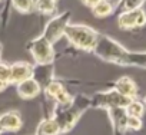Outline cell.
I'll list each match as a JSON object with an SVG mask.
<instances>
[{
  "label": "cell",
  "mask_w": 146,
  "mask_h": 135,
  "mask_svg": "<svg viewBox=\"0 0 146 135\" xmlns=\"http://www.w3.org/2000/svg\"><path fill=\"white\" fill-rule=\"evenodd\" d=\"M57 106L62 108L56 109L53 118L59 124L60 132H67L75 126V124L82 116V114L90 106V99L86 98L85 95H79L75 99H72L67 105H57Z\"/></svg>",
  "instance_id": "obj_1"
},
{
  "label": "cell",
  "mask_w": 146,
  "mask_h": 135,
  "mask_svg": "<svg viewBox=\"0 0 146 135\" xmlns=\"http://www.w3.org/2000/svg\"><path fill=\"white\" fill-rule=\"evenodd\" d=\"M99 35H100L99 32L86 25H67L63 33V36H66L69 43L86 52L93 50V47L98 43Z\"/></svg>",
  "instance_id": "obj_2"
},
{
  "label": "cell",
  "mask_w": 146,
  "mask_h": 135,
  "mask_svg": "<svg viewBox=\"0 0 146 135\" xmlns=\"http://www.w3.org/2000/svg\"><path fill=\"white\" fill-rule=\"evenodd\" d=\"M27 50L30 52V55L33 56V59L37 65H52V62L54 59L53 45L43 36L32 39L27 43Z\"/></svg>",
  "instance_id": "obj_3"
},
{
  "label": "cell",
  "mask_w": 146,
  "mask_h": 135,
  "mask_svg": "<svg viewBox=\"0 0 146 135\" xmlns=\"http://www.w3.org/2000/svg\"><path fill=\"white\" fill-rule=\"evenodd\" d=\"M130 98L123 96L116 89L108 91V92H98L90 99V106L95 108H103V109H112V108H125Z\"/></svg>",
  "instance_id": "obj_4"
},
{
  "label": "cell",
  "mask_w": 146,
  "mask_h": 135,
  "mask_svg": "<svg viewBox=\"0 0 146 135\" xmlns=\"http://www.w3.org/2000/svg\"><path fill=\"white\" fill-rule=\"evenodd\" d=\"M70 16H72V15H70L69 10H66V12H63V13L54 16V17L46 25V27H44L42 36H43L44 39H47L52 45L56 43V42L63 36L64 29H66V26L69 25Z\"/></svg>",
  "instance_id": "obj_5"
},
{
  "label": "cell",
  "mask_w": 146,
  "mask_h": 135,
  "mask_svg": "<svg viewBox=\"0 0 146 135\" xmlns=\"http://www.w3.org/2000/svg\"><path fill=\"white\" fill-rule=\"evenodd\" d=\"M117 25L122 30L140 29L146 25V12L142 7L122 12L117 16Z\"/></svg>",
  "instance_id": "obj_6"
},
{
  "label": "cell",
  "mask_w": 146,
  "mask_h": 135,
  "mask_svg": "<svg viewBox=\"0 0 146 135\" xmlns=\"http://www.w3.org/2000/svg\"><path fill=\"white\" fill-rule=\"evenodd\" d=\"M113 63L120 65V66H133V68L146 69V50L145 52H132L123 46Z\"/></svg>",
  "instance_id": "obj_7"
},
{
  "label": "cell",
  "mask_w": 146,
  "mask_h": 135,
  "mask_svg": "<svg viewBox=\"0 0 146 135\" xmlns=\"http://www.w3.org/2000/svg\"><path fill=\"white\" fill-rule=\"evenodd\" d=\"M44 91H46L47 96L52 98V99H53L56 104H59V105H67V104L72 101L70 94L67 92V89L64 88V85H63L60 81L52 79V81L44 86Z\"/></svg>",
  "instance_id": "obj_8"
},
{
  "label": "cell",
  "mask_w": 146,
  "mask_h": 135,
  "mask_svg": "<svg viewBox=\"0 0 146 135\" xmlns=\"http://www.w3.org/2000/svg\"><path fill=\"white\" fill-rule=\"evenodd\" d=\"M33 76V66L27 62H16L10 65L9 84H19Z\"/></svg>",
  "instance_id": "obj_9"
},
{
  "label": "cell",
  "mask_w": 146,
  "mask_h": 135,
  "mask_svg": "<svg viewBox=\"0 0 146 135\" xmlns=\"http://www.w3.org/2000/svg\"><path fill=\"white\" fill-rule=\"evenodd\" d=\"M113 89H116L119 94H122L126 98H136L137 96V85L135 81L129 76H122L113 84Z\"/></svg>",
  "instance_id": "obj_10"
},
{
  "label": "cell",
  "mask_w": 146,
  "mask_h": 135,
  "mask_svg": "<svg viewBox=\"0 0 146 135\" xmlns=\"http://www.w3.org/2000/svg\"><path fill=\"white\" fill-rule=\"evenodd\" d=\"M17 94L20 95V98L32 99L40 94V84L33 76L29 79H25L17 84Z\"/></svg>",
  "instance_id": "obj_11"
},
{
  "label": "cell",
  "mask_w": 146,
  "mask_h": 135,
  "mask_svg": "<svg viewBox=\"0 0 146 135\" xmlns=\"http://www.w3.org/2000/svg\"><path fill=\"white\" fill-rule=\"evenodd\" d=\"M22 126V118L17 111H9L0 115V128L5 131H19Z\"/></svg>",
  "instance_id": "obj_12"
},
{
  "label": "cell",
  "mask_w": 146,
  "mask_h": 135,
  "mask_svg": "<svg viewBox=\"0 0 146 135\" xmlns=\"http://www.w3.org/2000/svg\"><path fill=\"white\" fill-rule=\"evenodd\" d=\"M60 128L59 124L54 121V118H46L43 119L37 129H36V135H60Z\"/></svg>",
  "instance_id": "obj_13"
},
{
  "label": "cell",
  "mask_w": 146,
  "mask_h": 135,
  "mask_svg": "<svg viewBox=\"0 0 146 135\" xmlns=\"http://www.w3.org/2000/svg\"><path fill=\"white\" fill-rule=\"evenodd\" d=\"M113 10H115V6L112 5L110 0H99L92 7V13L96 17H108L109 15H112Z\"/></svg>",
  "instance_id": "obj_14"
},
{
  "label": "cell",
  "mask_w": 146,
  "mask_h": 135,
  "mask_svg": "<svg viewBox=\"0 0 146 135\" xmlns=\"http://www.w3.org/2000/svg\"><path fill=\"white\" fill-rule=\"evenodd\" d=\"M125 112L126 115L129 116H137V118H142L143 114H145V106H143V102H140L139 99L133 98L127 102V105L125 106Z\"/></svg>",
  "instance_id": "obj_15"
},
{
  "label": "cell",
  "mask_w": 146,
  "mask_h": 135,
  "mask_svg": "<svg viewBox=\"0 0 146 135\" xmlns=\"http://www.w3.org/2000/svg\"><path fill=\"white\" fill-rule=\"evenodd\" d=\"M35 10L42 15H52L56 10V0H36Z\"/></svg>",
  "instance_id": "obj_16"
},
{
  "label": "cell",
  "mask_w": 146,
  "mask_h": 135,
  "mask_svg": "<svg viewBox=\"0 0 146 135\" xmlns=\"http://www.w3.org/2000/svg\"><path fill=\"white\" fill-rule=\"evenodd\" d=\"M145 2L146 0H119V3L115 7V10L117 13H122V12H126V10L137 9V7H142V5Z\"/></svg>",
  "instance_id": "obj_17"
},
{
  "label": "cell",
  "mask_w": 146,
  "mask_h": 135,
  "mask_svg": "<svg viewBox=\"0 0 146 135\" xmlns=\"http://www.w3.org/2000/svg\"><path fill=\"white\" fill-rule=\"evenodd\" d=\"M12 5L20 13H32L35 10V0H12Z\"/></svg>",
  "instance_id": "obj_18"
},
{
  "label": "cell",
  "mask_w": 146,
  "mask_h": 135,
  "mask_svg": "<svg viewBox=\"0 0 146 135\" xmlns=\"http://www.w3.org/2000/svg\"><path fill=\"white\" fill-rule=\"evenodd\" d=\"M143 122H142V118H137V116H129L126 118V129H132V131H139L142 128Z\"/></svg>",
  "instance_id": "obj_19"
},
{
  "label": "cell",
  "mask_w": 146,
  "mask_h": 135,
  "mask_svg": "<svg viewBox=\"0 0 146 135\" xmlns=\"http://www.w3.org/2000/svg\"><path fill=\"white\" fill-rule=\"evenodd\" d=\"M9 75H10V65L0 62V78L9 82Z\"/></svg>",
  "instance_id": "obj_20"
},
{
  "label": "cell",
  "mask_w": 146,
  "mask_h": 135,
  "mask_svg": "<svg viewBox=\"0 0 146 135\" xmlns=\"http://www.w3.org/2000/svg\"><path fill=\"white\" fill-rule=\"evenodd\" d=\"M80 2H82L85 6H88V7H90V9H92V7L99 2V0H80Z\"/></svg>",
  "instance_id": "obj_21"
},
{
  "label": "cell",
  "mask_w": 146,
  "mask_h": 135,
  "mask_svg": "<svg viewBox=\"0 0 146 135\" xmlns=\"http://www.w3.org/2000/svg\"><path fill=\"white\" fill-rule=\"evenodd\" d=\"M7 85H9V82H7V81H5V79L0 78V92H2V91H3V89H5Z\"/></svg>",
  "instance_id": "obj_22"
},
{
  "label": "cell",
  "mask_w": 146,
  "mask_h": 135,
  "mask_svg": "<svg viewBox=\"0 0 146 135\" xmlns=\"http://www.w3.org/2000/svg\"><path fill=\"white\" fill-rule=\"evenodd\" d=\"M143 106H145V111H146V96H145V99H143Z\"/></svg>",
  "instance_id": "obj_23"
},
{
  "label": "cell",
  "mask_w": 146,
  "mask_h": 135,
  "mask_svg": "<svg viewBox=\"0 0 146 135\" xmlns=\"http://www.w3.org/2000/svg\"><path fill=\"white\" fill-rule=\"evenodd\" d=\"M0 56H2V43H0Z\"/></svg>",
  "instance_id": "obj_24"
},
{
  "label": "cell",
  "mask_w": 146,
  "mask_h": 135,
  "mask_svg": "<svg viewBox=\"0 0 146 135\" xmlns=\"http://www.w3.org/2000/svg\"><path fill=\"white\" fill-rule=\"evenodd\" d=\"M2 131H3V129H2V128H0V132H2Z\"/></svg>",
  "instance_id": "obj_25"
},
{
  "label": "cell",
  "mask_w": 146,
  "mask_h": 135,
  "mask_svg": "<svg viewBox=\"0 0 146 135\" xmlns=\"http://www.w3.org/2000/svg\"><path fill=\"white\" fill-rule=\"evenodd\" d=\"M56 2H57V0H56Z\"/></svg>",
  "instance_id": "obj_26"
}]
</instances>
